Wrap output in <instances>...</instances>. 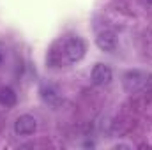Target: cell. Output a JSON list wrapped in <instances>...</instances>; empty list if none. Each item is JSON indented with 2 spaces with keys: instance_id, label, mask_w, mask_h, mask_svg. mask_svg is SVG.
Instances as JSON below:
<instances>
[{
  "instance_id": "cell-2",
  "label": "cell",
  "mask_w": 152,
  "mask_h": 150,
  "mask_svg": "<svg viewBox=\"0 0 152 150\" xmlns=\"http://www.w3.org/2000/svg\"><path fill=\"white\" fill-rule=\"evenodd\" d=\"M149 85V74L140 69H131L122 76V87L129 94H136Z\"/></svg>"
},
{
  "instance_id": "cell-4",
  "label": "cell",
  "mask_w": 152,
  "mask_h": 150,
  "mask_svg": "<svg viewBox=\"0 0 152 150\" xmlns=\"http://www.w3.org/2000/svg\"><path fill=\"white\" fill-rule=\"evenodd\" d=\"M113 78V71L108 64H103V62H97L92 71H90V81L96 85V87H104L112 81Z\"/></svg>"
},
{
  "instance_id": "cell-8",
  "label": "cell",
  "mask_w": 152,
  "mask_h": 150,
  "mask_svg": "<svg viewBox=\"0 0 152 150\" xmlns=\"http://www.w3.org/2000/svg\"><path fill=\"white\" fill-rule=\"evenodd\" d=\"M18 103V95L11 87H2L0 88V104L5 108H12Z\"/></svg>"
},
{
  "instance_id": "cell-3",
  "label": "cell",
  "mask_w": 152,
  "mask_h": 150,
  "mask_svg": "<svg viewBox=\"0 0 152 150\" xmlns=\"http://www.w3.org/2000/svg\"><path fill=\"white\" fill-rule=\"evenodd\" d=\"M37 131V118L34 115L23 113L14 120V134L16 136H32Z\"/></svg>"
},
{
  "instance_id": "cell-7",
  "label": "cell",
  "mask_w": 152,
  "mask_h": 150,
  "mask_svg": "<svg viewBox=\"0 0 152 150\" xmlns=\"http://www.w3.org/2000/svg\"><path fill=\"white\" fill-rule=\"evenodd\" d=\"M66 62V57H64V51H62V44L60 42H55L50 50H48V55H46V66L50 69H60L64 67Z\"/></svg>"
},
{
  "instance_id": "cell-9",
  "label": "cell",
  "mask_w": 152,
  "mask_h": 150,
  "mask_svg": "<svg viewBox=\"0 0 152 150\" xmlns=\"http://www.w3.org/2000/svg\"><path fill=\"white\" fill-rule=\"evenodd\" d=\"M147 2H149V4H151V5H152V0H147Z\"/></svg>"
},
{
  "instance_id": "cell-6",
  "label": "cell",
  "mask_w": 152,
  "mask_h": 150,
  "mask_svg": "<svg viewBox=\"0 0 152 150\" xmlns=\"http://www.w3.org/2000/svg\"><path fill=\"white\" fill-rule=\"evenodd\" d=\"M39 95H41L42 103L48 104V106H51V108H58V106L62 104L60 90H58L55 85H51V83H44V85L41 87V90H39Z\"/></svg>"
},
{
  "instance_id": "cell-5",
  "label": "cell",
  "mask_w": 152,
  "mask_h": 150,
  "mask_svg": "<svg viewBox=\"0 0 152 150\" xmlns=\"http://www.w3.org/2000/svg\"><path fill=\"white\" fill-rule=\"evenodd\" d=\"M96 44H97V48H99L101 51H104V53H115V51H117V46H118L115 32L108 30V28L97 32V36H96Z\"/></svg>"
},
{
  "instance_id": "cell-1",
  "label": "cell",
  "mask_w": 152,
  "mask_h": 150,
  "mask_svg": "<svg viewBox=\"0 0 152 150\" xmlns=\"http://www.w3.org/2000/svg\"><path fill=\"white\" fill-rule=\"evenodd\" d=\"M60 44H62V51H64L67 64H78L80 60H83V57L87 53V44L81 37L69 36L64 41H60Z\"/></svg>"
}]
</instances>
